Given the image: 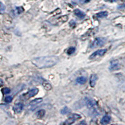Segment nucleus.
I'll return each instance as SVG.
<instances>
[{
  "mask_svg": "<svg viewBox=\"0 0 125 125\" xmlns=\"http://www.w3.org/2000/svg\"><path fill=\"white\" fill-rule=\"evenodd\" d=\"M59 58L56 56H47L35 58L32 60V62L38 68H48L56 64Z\"/></svg>",
  "mask_w": 125,
  "mask_h": 125,
  "instance_id": "f257e3e1",
  "label": "nucleus"
},
{
  "mask_svg": "<svg viewBox=\"0 0 125 125\" xmlns=\"http://www.w3.org/2000/svg\"><path fill=\"white\" fill-rule=\"evenodd\" d=\"M105 39L103 38H97L93 41L91 44L90 48H96L97 47H100L103 45L105 43Z\"/></svg>",
  "mask_w": 125,
  "mask_h": 125,
  "instance_id": "f03ea898",
  "label": "nucleus"
},
{
  "mask_svg": "<svg viewBox=\"0 0 125 125\" xmlns=\"http://www.w3.org/2000/svg\"><path fill=\"white\" fill-rule=\"evenodd\" d=\"M81 118V116L80 115H78V114H73L68 119H67L66 121L64 123V125H71L73 124L74 121L78 119H80Z\"/></svg>",
  "mask_w": 125,
  "mask_h": 125,
  "instance_id": "7ed1b4c3",
  "label": "nucleus"
},
{
  "mask_svg": "<svg viewBox=\"0 0 125 125\" xmlns=\"http://www.w3.org/2000/svg\"><path fill=\"white\" fill-rule=\"evenodd\" d=\"M107 50L106 49H103V50H99L98 51L94 52L90 56V59H91V60H93V59H95L98 57H100L101 56L104 55L106 53Z\"/></svg>",
  "mask_w": 125,
  "mask_h": 125,
  "instance_id": "20e7f679",
  "label": "nucleus"
},
{
  "mask_svg": "<svg viewBox=\"0 0 125 125\" xmlns=\"http://www.w3.org/2000/svg\"><path fill=\"white\" fill-rule=\"evenodd\" d=\"M84 101H85V104H86L87 107L90 109H91V108H94V107L96 106L97 103L94 100H92V99H90V98H86L84 99Z\"/></svg>",
  "mask_w": 125,
  "mask_h": 125,
  "instance_id": "39448f33",
  "label": "nucleus"
},
{
  "mask_svg": "<svg viewBox=\"0 0 125 125\" xmlns=\"http://www.w3.org/2000/svg\"><path fill=\"white\" fill-rule=\"evenodd\" d=\"M119 68H120V65H119V63L118 62V61H117V60H113V61H111L110 66L109 68L110 71H116V70H119Z\"/></svg>",
  "mask_w": 125,
  "mask_h": 125,
  "instance_id": "423d86ee",
  "label": "nucleus"
},
{
  "mask_svg": "<svg viewBox=\"0 0 125 125\" xmlns=\"http://www.w3.org/2000/svg\"><path fill=\"white\" fill-rule=\"evenodd\" d=\"M38 90L37 88H34V89L30 90L25 94H23V96L25 98H26V99H28V98H31V97L34 96L36 94H38Z\"/></svg>",
  "mask_w": 125,
  "mask_h": 125,
  "instance_id": "0eeeda50",
  "label": "nucleus"
},
{
  "mask_svg": "<svg viewBox=\"0 0 125 125\" xmlns=\"http://www.w3.org/2000/svg\"><path fill=\"white\" fill-rule=\"evenodd\" d=\"M23 109V104L21 103H18L16 104L15 105L13 106V111L16 113H20L21 112V111Z\"/></svg>",
  "mask_w": 125,
  "mask_h": 125,
  "instance_id": "6e6552de",
  "label": "nucleus"
},
{
  "mask_svg": "<svg viewBox=\"0 0 125 125\" xmlns=\"http://www.w3.org/2000/svg\"><path fill=\"white\" fill-rule=\"evenodd\" d=\"M98 80V76L95 74H93L90 77V85L91 87H94L95 86L96 83Z\"/></svg>",
  "mask_w": 125,
  "mask_h": 125,
  "instance_id": "1a4fd4ad",
  "label": "nucleus"
},
{
  "mask_svg": "<svg viewBox=\"0 0 125 125\" xmlns=\"http://www.w3.org/2000/svg\"><path fill=\"white\" fill-rule=\"evenodd\" d=\"M74 14L76 16H78V18H81V19L84 18L85 17V16H86L85 13H84V12L81 11V10H78V9L74 10Z\"/></svg>",
  "mask_w": 125,
  "mask_h": 125,
  "instance_id": "9d476101",
  "label": "nucleus"
},
{
  "mask_svg": "<svg viewBox=\"0 0 125 125\" xmlns=\"http://www.w3.org/2000/svg\"><path fill=\"white\" fill-rule=\"evenodd\" d=\"M111 116L109 115H105L103 117L102 119H101V123L102 125H106V124H108L110 121H111Z\"/></svg>",
  "mask_w": 125,
  "mask_h": 125,
  "instance_id": "9b49d317",
  "label": "nucleus"
},
{
  "mask_svg": "<svg viewBox=\"0 0 125 125\" xmlns=\"http://www.w3.org/2000/svg\"><path fill=\"white\" fill-rule=\"evenodd\" d=\"M108 15V13L107 11H101L97 13L96 14V18H103L107 17Z\"/></svg>",
  "mask_w": 125,
  "mask_h": 125,
  "instance_id": "f8f14e48",
  "label": "nucleus"
},
{
  "mask_svg": "<svg viewBox=\"0 0 125 125\" xmlns=\"http://www.w3.org/2000/svg\"><path fill=\"white\" fill-rule=\"evenodd\" d=\"M86 78L84 76L78 77L76 79V82L80 84H84L86 82Z\"/></svg>",
  "mask_w": 125,
  "mask_h": 125,
  "instance_id": "ddd939ff",
  "label": "nucleus"
},
{
  "mask_svg": "<svg viewBox=\"0 0 125 125\" xmlns=\"http://www.w3.org/2000/svg\"><path fill=\"white\" fill-rule=\"evenodd\" d=\"M45 115V111H44V109H41V110H39V111H38L37 112H36V116L38 117V118H43V116H44V115Z\"/></svg>",
  "mask_w": 125,
  "mask_h": 125,
  "instance_id": "4468645a",
  "label": "nucleus"
},
{
  "mask_svg": "<svg viewBox=\"0 0 125 125\" xmlns=\"http://www.w3.org/2000/svg\"><path fill=\"white\" fill-rule=\"evenodd\" d=\"M42 99L41 98H37V99H35V100H33V101H31V103H30V106H34V105H36V104H38L40 103H41V101H42Z\"/></svg>",
  "mask_w": 125,
  "mask_h": 125,
  "instance_id": "2eb2a0df",
  "label": "nucleus"
},
{
  "mask_svg": "<svg viewBox=\"0 0 125 125\" xmlns=\"http://www.w3.org/2000/svg\"><path fill=\"white\" fill-rule=\"evenodd\" d=\"M70 112H71V110H70V109L66 106L64 107V108L61 109V114H62V115H67V114L70 113Z\"/></svg>",
  "mask_w": 125,
  "mask_h": 125,
  "instance_id": "dca6fc26",
  "label": "nucleus"
},
{
  "mask_svg": "<svg viewBox=\"0 0 125 125\" xmlns=\"http://www.w3.org/2000/svg\"><path fill=\"white\" fill-rule=\"evenodd\" d=\"M43 86L44 87V88L46 90H50L51 89V85L48 82L44 81L43 83Z\"/></svg>",
  "mask_w": 125,
  "mask_h": 125,
  "instance_id": "f3484780",
  "label": "nucleus"
},
{
  "mask_svg": "<svg viewBox=\"0 0 125 125\" xmlns=\"http://www.w3.org/2000/svg\"><path fill=\"white\" fill-rule=\"evenodd\" d=\"M5 10H6V7L4 6V4L1 2H0V14H4Z\"/></svg>",
  "mask_w": 125,
  "mask_h": 125,
  "instance_id": "a211bd4d",
  "label": "nucleus"
},
{
  "mask_svg": "<svg viewBox=\"0 0 125 125\" xmlns=\"http://www.w3.org/2000/svg\"><path fill=\"white\" fill-rule=\"evenodd\" d=\"M74 51H75V48H73V47H71V48H70L68 50H67V53H68L69 55H71L73 53H74Z\"/></svg>",
  "mask_w": 125,
  "mask_h": 125,
  "instance_id": "6ab92c4d",
  "label": "nucleus"
},
{
  "mask_svg": "<svg viewBox=\"0 0 125 125\" xmlns=\"http://www.w3.org/2000/svg\"><path fill=\"white\" fill-rule=\"evenodd\" d=\"M10 90L8 88H4L2 90V93H3V94H8L10 93Z\"/></svg>",
  "mask_w": 125,
  "mask_h": 125,
  "instance_id": "aec40b11",
  "label": "nucleus"
},
{
  "mask_svg": "<svg viewBox=\"0 0 125 125\" xmlns=\"http://www.w3.org/2000/svg\"><path fill=\"white\" fill-rule=\"evenodd\" d=\"M4 100H5V101L6 103H11L12 101V100H13V98L11 96H6Z\"/></svg>",
  "mask_w": 125,
  "mask_h": 125,
  "instance_id": "412c9836",
  "label": "nucleus"
},
{
  "mask_svg": "<svg viewBox=\"0 0 125 125\" xmlns=\"http://www.w3.org/2000/svg\"><path fill=\"white\" fill-rule=\"evenodd\" d=\"M16 10H17V11L18 12V14L21 13L22 12L24 11V10H23V8L22 7H18L17 8H16Z\"/></svg>",
  "mask_w": 125,
  "mask_h": 125,
  "instance_id": "4be33fe9",
  "label": "nucleus"
},
{
  "mask_svg": "<svg viewBox=\"0 0 125 125\" xmlns=\"http://www.w3.org/2000/svg\"><path fill=\"white\" fill-rule=\"evenodd\" d=\"M106 1L110 2V3H113V2H118L119 1H122V0H104Z\"/></svg>",
  "mask_w": 125,
  "mask_h": 125,
  "instance_id": "5701e85b",
  "label": "nucleus"
},
{
  "mask_svg": "<svg viewBox=\"0 0 125 125\" xmlns=\"http://www.w3.org/2000/svg\"><path fill=\"white\" fill-rule=\"evenodd\" d=\"M90 0H81V3H87V2L90 1Z\"/></svg>",
  "mask_w": 125,
  "mask_h": 125,
  "instance_id": "b1692460",
  "label": "nucleus"
},
{
  "mask_svg": "<svg viewBox=\"0 0 125 125\" xmlns=\"http://www.w3.org/2000/svg\"><path fill=\"white\" fill-rule=\"evenodd\" d=\"M3 84H4V83H3V81L1 80V79H0V87L3 86Z\"/></svg>",
  "mask_w": 125,
  "mask_h": 125,
  "instance_id": "393cba45",
  "label": "nucleus"
}]
</instances>
